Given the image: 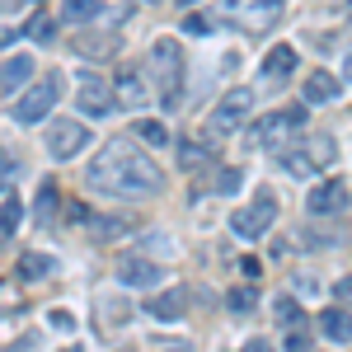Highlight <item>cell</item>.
<instances>
[{
  "label": "cell",
  "instance_id": "d4e9b609",
  "mask_svg": "<svg viewBox=\"0 0 352 352\" xmlns=\"http://www.w3.org/2000/svg\"><path fill=\"white\" fill-rule=\"evenodd\" d=\"M47 272H52V258L47 254H24L19 258V277H28V282H43Z\"/></svg>",
  "mask_w": 352,
  "mask_h": 352
},
{
  "label": "cell",
  "instance_id": "ab89813d",
  "mask_svg": "<svg viewBox=\"0 0 352 352\" xmlns=\"http://www.w3.org/2000/svg\"><path fill=\"white\" fill-rule=\"evenodd\" d=\"M0 188H10V179H0Z\"/></svg>",
  "mask_w": 352,
  "mask_h": 352
},
{
  "label": "cell",
  "instance_id": "484cf974",
  "mask_svg": "<svg viewBox=\"0 0 352 352\" xmlns=\"http://www.w3.org/2000/svg\"><path fill=\"white\" fill-rule=\"evenodd\" d=\"M240 188H244V169H240V164H226V169L217 174V192H221V197H235Z\"/></svg>",
  "mask_w": 352,
  "mask_h": 352
},
{
  "label": "cell",
  "instance_id": "3957f363",
  "mask_svg": "<svg viewBox=\"0 0 352 352\" xmlns=\"http://www.w3.org/2000/svg\"><path fill=\"white\" fill-rule=\"evenodd\" d=\"M66 94V80H61V71L52 76H43L38 85H28L24 94H19V104H14V122H24V127H38L47 113L56 109V99Z\"/></svg>",
  "mask_w": 352,
  "mask_h": 352
},
{
  "label": "cell",
  "instance_id": "4dcf8cb0",
  "mask_svg": "<svg viewBox=\"0 0 352 352\" xmlns=\"http://www.w3.org/2000/svg\"><path fill=\"white\" fill-rule=\"evenodd\" d=\"M184 28H188V33H212V28H217V19H212V14H188V19H184Z\"/></svg>",
  "mask_w": 352,
  "mask_h": 352
},
{
  "label": "cell",
  "instance_id": "8fae6325",
  "mask_svg": "<svg viewBox=\"0 0 352 352\" xmlns=\"http://www.w3.org/2000/svg\"><path fill=\"white\" fill-rule=\"evenodd\" d=\"M113 94H118V104L127 113H146L151 109V85H146V71H136V66H127L122 76H118V85H113Z\"/></svg>",
  "mask_w": 352,
  "mask_h": 352
},
{
  "label": "cell",
  "instance_id": "5bb4252c",
  "mask_svg": "<svg viewBox=\"0 0 352 352\" xmlns=\"http://www.w3.org/2000/svg\"><path fill=\"white\" fill-rule=\"evenodd\" d=\"M33 80V56H10V61H0V94H14V89H24Z\"/></svg>",
  "mask_w": 352,
  "mask_h": 352
},
{
  "label": "cell",
  "instance_id": "8d00e7d4",
  "mask_svg": "<svg viewBox=\"0 0 352 352\" xmlns=\"http://www.w3.org/2000/svg\"><path fill=\"white\" fill-rule=\"evenodd\" d=\"M19 352H38V338H33V333H28L24 343H19Z\"/></svg>",
  "mask_w": 352,
  "mask_h": 352
},
{
  "label": "cell",
  "instance_id": "603a6c76",
  "mask_svg": "<svg viewBox=\"0 0 352 352\" xmlns=\"http://www.w3.org/2000/svg\"><path fill=\"white\" fill-rule=\"evenodd\" d=\"M132 136L136 141H146V146H169V127H164V122H151V118H141V122H136L132 127Z\"/></svg>",
  "mask_w": 352,
  "mask_h": 352
},
{
  "label": "cell",
  "instance_id": "30bf717a",
  "mask_svg": "<svg viewBox=\"0 0 352 352\" xmlns=\"http://www.w3.org/2000/svg\"><path fill=\"white\" fill-rule=\"evenodd\" d=\"M348 202H352V188L343 179L315 184V188L305 192V212H310V217H338V212H348Z\"/></svg>",
  "mask_w": 352,
  "mask_h": 352
},
{
  "label": "cell",
  "instance_id": "6da1fadb",
  "mask_svg": "<svg viewBox=\"0 0 352 352\" xmlns=\"http://www.w3.org/2000/svg\"><path fill=\"white\" fill-rule=\"evenodd\" d=\"M89 192H104V197H122V202H146L164 188L160 164L151 160L146 151H136V141L127 136H113L109 146L89 160V174H85Z\"/></svg>",
  "mask_w": 352,
  "mask_h": 352
},
{
  "label": "cell",
  "instance_id": "277c9868",
  "mask_svg": "<svg viewBox=\"0 0 352 352\" xmlns=\"http://www.w3.org/2000/svg\"><path fill=\"white\" fill-rule=\"evenodd\" d=\"M249 113H254V89L235 85V89H226V94H221V104L212 109V118H207V132H212V136H230V132H240Z\"/></svg>",
  "mask_w": 352,
  "mask_h": 352
},
{
  "label": "cell",
  "instance_id": "1f68e13d",
  "mask_svg": "<svg viewBox=\"0 0 352 352\" xmlns=\"http://www.w3.org/2000/svg\"><path fill=\"white\" fill-rule=\"evenodd\" d=\"M14 174H19V160H14V155L0 146V179H10V184H14Z\"/></svg>",
  "mask_w": 352,
  "mask_h": 352
},
{
  "label": "cell",
  "instance_id": "7a4b0ae2",
  "mask_svg": "<svg viewBox=\"0 0 352 352\" xmlns=\"http://www.w3.org/2000/svg\"><path fill=\"white\" fill-rule=\"evenodd\" d=\"M151 71H155V94H160L164 109H179L184 104V47L174 38H160L151 47Z\"/></svg>",
  "mask_w": 352,
  "mask_h": 352
},
{
  "label": "cell",
  "instance_id": "4316f807",
  "mask_svg": "<svg viewBox=\"0 0 352 352\" xmlns=\"http://www.w3.org/2000/svg\"><path fill=\"white\" fill-rule=\"evenodd\" d=\"M226 305H230V315H254V305H258V292H254V287H235V292L226 296Z\"/></svg>",
  "mask_w": 352,
  "mask_h": 352
},
{
  "label": "cell",
  "instance_id": "ac0fdd59",
  "mask_svg": "<svg viewBox=\"0 0 352 352\" xmlns=\"http://www.w3.org/2000/svg\"><path fill=\"white\" fill-rule=\"evenodd\" d=\"M76 52L89 56V61H104V56L118 52V33H89V28H85L80 38H76Z\"/></svg>",
  "mask_w": 352,
  "mask_h": 352
},
{
  "label": "cell",
  "instance_id": "5b68a950",
  "mask_svg": "<svg viewBox=\"0 0 352 352\" xmlns=\"http://www.w3.org/2000/svg\"><path fill=\"white\" fill-rule=\"evenodd\" d=\"M268 226H277V197H272V192H258L249 207H240V212L230 217V230H235L240 240H263Z\"/></svg>",
  "mask_w": 352,
  "mask_h": 352
},
{
  "label": "cell",
  "instance_id": "7402d4cb",
  "mask_svg": "<svg viewBox=\"0 0 352 352\" xmlns=\"http://www.w3.org/2000/svg\"><path fill=\"white\" fill-rule=\"evenodd\" d=\"M99 14H104L99 0H61V19H66V24H89V19H99Z\"/></svg>",
  "mask_w": 352,
  "mask_h": 352
},
{
  "label": "cell",
  "instance_id": "f35d334b",
  "mask_svg": "<svg viewBox=\"0 0 352 352\" xmlns=\"http://www.w3.org/2000/svg\"><path fill=\"white\" fill-rule=\"evenodd\" d=\"M348 76H352V52H348Z\"/></svg>",
  "mask_w": 352,
  "mask_h": 352
},
{
  "label": "cell",
  "instance_id": "f1b7e54d",
  "mask_svg": "<svg viewBox=\"0 0 352 352\" xmlns=\"http://www.w3.org/2000/svg\"><path fill=\"white\" fill-rule=\"evenodd\" d=\"M305 151H310V160H315V164H333V141H329L324 132L310 136V146H305Z\"/></svg>",
  "mask_w": 352,
  "mask_h": 352
},
{
  "label": "cell",
  "instance_id": "52a82bcc",
  "mask_svg": "<svg viewBox=\"0 0 352 352\" xmlns=\"http://www.w3.org/2000/svg\"><path fill=\"white\" fill-rule=\"evenodd\" d=\"M85 146H89V127H85V122L56 118L52 127H47V155H52V160H76Z\"/></svg>",
  "mask_w": 352,
  "mask_h": 352
},
{
  "label": "cell",
  "instance_id": "cb8c5ba5",
  "mask_svg": "<svg viewBox=\"0 0 352 352\" xmlns=\"http://www.w3.org/2000/svg\"><path fill=\"white\" fill-rule=\"evenodd\" d=\"M277 324L287 329V333H296V329H305V310H300L292 296H282L277 300Z\"/></svg>",
  "mask_w": 352,
  "mask_h": 352
},
{
  "label": "cell",
  "instance_id": "836d02e7",
  "mask_svg": "<svg viewBox=\"0 0 352 352\" xmlns=\"http://www.w3.org/2000/svg\"><path fill=\"white\" fill-rule=\"evenodd\" d=\"M52 329H61V333H71V329H76V320H71L66 310H56V315H52Z\"/></svg>",
  "mask_w": 352,
  "mask_h": 352
},
{
  "label": "cell",
  "instance_id": "7c38bea8",
  "mask_svg": "<svg viewBox=\"0 0 352 352\" xmlns=\"http://www.w3.org/2000/svg\"><path fill=\"white\" fill-rule=\"evenodd\" d=\"M146 315H155V320H164V324L184 320V315H188V292H184V287H169V292H160V296H151L146 300Z\"/></svg>",
  "mask_w": 352,
  "mask_h": 352
},
{
  "label": "cell",
  "instance_id": "4fadbf2b",
  "mask_svg": "<svg viewBox=\"0 0 352 352\" xmlns=\"http://www.w3.org/2000/svg\"><path fill=\"white\" fill-rule=\"evenodd\" d=\"M118 282L122 287H160V263H151V258H122L118 263Z\"/></svg>",
  "mask_w": 352,
  "mask_h": 352
},
{
  "label": "cell",
  "instance_id": "e0dca14e",
  "mask_svg": "<svg viewBox=\"0 0 352 352\" xmlns=\"http://www.w3.org/2000/svg\"><path fill=\"white\" fill-rule=\"evenodd\" d=\"M277 164H282L287 174H296V179H310V174H315V160H310V151H305V146H296V141L277 146Z\"/></svg>",
  "mask_w": 352,
  "mask_h": 352
},
{
  "label": "cell",
  "instance_id": "44dd1931",
  "mask_svg": "<svg viewBox=\"0 0 352 352\" xmlns=\"http://www.w3.org/2000/svg\"><path fill=\"white\" fill-rule=\"evenodd\" d=\"M132 226L122 217H89V240H99V244H109V240H122Z\"/></svg>",
  "mask_w": 352,
  "mask_h": 352
},
{
  "label": "cell",
  "instance_id": "ffe728a7",
  "mask_svg": "<svg viewBox=\"0 0 352 352\" xmlns=\"http://www.w3.org/2000/svg\"><path fill=\"white\" fill-rule=\"evenodd\" d=\"M292 71H296V52L277 43V47H272V52L263 56V76H268V80H287Z\"/></svg>",
  "mask_w": 352,
  "mask_h": 352
},
{
  "label": "cell",
  "instance_id": "9a60e30c",
  "mask_svg": "<svg viewBox=\"0 0 352 352\" xmlns=\"http://www.w3.org/2000/svg\"><path fill=\"white\" fill-rule=\"evenodd\" d=\"M320 333L333 338V343H352V310H343V305L320 310Z\"/></svg>",
  "mask_w": 352,
  "mask_h": 352
},
{
  "label": "cell",
  "instance_id": "83f0119b",
  "mask_svg": "<svg viewBox=\"0 0 352 352\" xmlns=\"http://www.w3.org/2000/svg\"><path fill=\"white\" fill-rule=\"evenodd\" d=\"M19 217H24L19 197H5V202H0V235H14V230H19Z\"/></svg>",
  "mask_w": 352,
  "mask_h": 352
},
{
  "label": "cell",
  "instance_id": "ba28073f",
  "mask_svg": "<svg viewBox=\"0 0 352 352\" xmlns=\"http://www.w3.org/2000/svg\"><path fill=\"white\" fill-rule=\"evenodd\" d=\"M226 5V14L235 19L240 28H272L277 24V14H282V0H221Z\"/></svg>",
  "mask_w": 352,
  "mask_h": 352
},
{
  "label": "cell",
  "instance_id": "f546056e",
  "mask_svg": "<svg viewBox=\"0 0 352 352\" xmlns=\"http://www.w3.org/2000/svg\"><path fill=\"white\" fill-rule=\"evenodd\" d=\"M28 38H33V43H52L56 38V19H47V14L33 19V24H28Z\"/></svg>",
  "mask_w": 352,
  "mask_h": 352
},
{
  "label": "cell",
  "instance_id": "d6986e66",
  "mask_svg": "<svg viewBox=\"0 0 352 352\" xmlns=\"http://www.w3.org/2000/svg\"><path fill=\"white\" fill-rule=\"evenodd\" d=\"M56 212H61V188H56L52 179H43L38 184V202H33V221L38 226H52Z\"/></svg>",
  "mask_w": 352,
  "mask_h": 352
},
{
  "label": "cell",
  "instance_id": "e575fe53",
  "mask_svg": "<svg viewBox=\"0 0 352 352\" xmlns=\"http://www.w3.org/2000/svg\"><path fill=\"white\" fill-rule=\"evenodd\" d=\"M333 296L343 300V305H352V277H343V282H338V287H333Z\"/></svg>",
  "mask_w": 352,
  "mask_h": 352
},
{
  "label": "cell",
  "instance_id": "8992f818",
  "mask_svg": "<svg viewBox=\"0 0 352 352\" xmlns=\"http://www.w3.org/2000/svg\"><path fill=\"white\" fill-rule=\"evenodd\" d=\"M300 122H305V109H296V104H292V109H277L254 127V141H258L263 151H277V146H287V141L300 132Z\"/></svg>",
  "mask_w": 352,
  "mask_h": 352
},
{
  "label": "cell",
  "instance_id": "d590c367",
  "mask_svg": "<svg viewBox=\"0 0 352 352\" xmlns=\"http://www.w3.org/2000/svg\"><path fill=\"white\" fill-rule=\"evenodd\" d=\"M244 352H277V348H272V338H249Z\"/></svg>",
  "mask_w": 352,
  "mask_h": 352
},
{
  "label": "cell",
  "instance_id": "74e56055",
  "mask_svg": "<svg viewBox=\"0 0 352 352\" xmlns=\"http://www.w3.org/2000/svg\"><path fill=\"white\" fill-rule=\"evenodd\" d=\"M179 5H184V10H192V5H202V0H179Z\"/></svg>",
  "mask_w": 352,
  "mask_h": 352
},
{
  "label": "cell",
  "instance_id": "2e32d148",
  "mask_svg": "<svg viewBox=\"0 0 352 352\" xmlns=\"http://www.w3.org/2000/svg\"><path fill=\"white\" fill-rule=\"evenodd\" d=\"M300 94H305V104H333L343 94V85H338V76H329V71H315Z\"/></svg>",
  "mask_w": 352,
  "mask_h": 352
},
{
  "label": "cell",
  "instance_id": "d6a6232c",
  "mask_svg": "<svg viewBox=\"0 0 352 352\" xmlns=\"http://www.w3.org/2000/svg\"><path fill=\"white\" fill-rule=\"evenodd\" d=\"M179 160H184V169H197L202 155H197V146H192V141H184V146H179Z\"/></svg>",
  "mask_w": 352,
  "mask_h": 352
},
{
  "label": "cell",
  "instance_id": "9c48e42d",
  "mask_svg": "<svg viewBox=\"0 0 352 352\" xmlns=\"http://www.w3.org/2000/svg\"><path fill=\"white\" fill-rule=\"evenodd\" d=\"M76 109L89 118H113L118 113V94L104 76H80V94H76Z\"/></svg>",
  "mask_w": 352,
  "mask_h": 352
}]
</instances>
